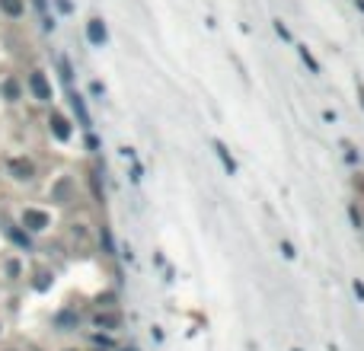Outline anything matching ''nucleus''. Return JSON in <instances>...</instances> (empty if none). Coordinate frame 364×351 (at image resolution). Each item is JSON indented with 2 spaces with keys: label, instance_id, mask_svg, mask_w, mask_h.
I'll return each mask as SVG.
<instances>
[{
  "label": "nucleus",
  "instance_id": "f257e3e1",
  "mask_svg": "<svg viewBox=\"0 0 364 351\" xmlns=\"http://www.w3.org/2000/svg\"><path fill=\"white\" fill-rule=\"evenodd\" d=\"M22 224H26V230H45L48 227V214L29 208V211H22Z\"/></svg>",
  "mask_w": 364,
  "mask_h": 351
},
{
  "label": "nucleus",
  "instance_id": "f03ea898",
  "mask_svg": "<svg viewBox=\"0 0 364 351\" xmlns=\"http://www.w3.org/2000/svg\"><path fill=\"white\" fill-rule=\"evenodd\" d=\"M10 169H13L16 179H32V163H29V160H13V163H10Z\"/></svg>",
  "mask_w": 364,
  "mask_h": 351
},
{
  "label": "nucleus",
  "instance_id": "7ed1b4c3",
  "mask_svg": "<svg viewBox=\"0 0 364 351\" xmlns=\"http://www.w3.org/2000/svg\"><path fill=\"white\" fill-rule=\"evenodd\" d=\"M32 90H35V96H39V99H48V83H45V77L42 74H32Z\"/></svg>",
  "mask_w": 364,
  "mask_h": 351
},
{
  "label": "nucleus",
  "instance_id": "20e7f679",
  "mask_svg": "<svg viewBox=\"0 0 364 351\" xmlns=\"http://www.w3.org/2000/svg\"><path fill=\"white\" fill-rule=\"evenodd\" d=\"M93 322L96 326H106V329H115V326H118V313H99Z\"/></svg>",
  "mask_w": 364,
  "mask_h": 351
},
{
  "label": "nucleus",
  "instance_id": "39448f33",
  "mask_svg": "<svg viewBox=\"0 0 364 351\" xmlns=\"http://www.w3.org/2000/svg\"><path fill=\"white\" fill-rule=\"evenodd\" d=\"M0 7H4L10 16H19V13H22V4H19V0H0Z\"/></svg>",
  "mask_w": 364,
  "mask_h": 351
},
{
  "label": "nucleus",
  "instance_id": "423d86ee",
  "mask_svg": "<svg viewBox=\"0 0 364 351\" xmlns=\"http://www.w3.org/2000/svg\"><path fill=\"white\" fill-rule=\"evenodd\" d=\"M51 128H55V134H58V138H67V122H64L61 115L51 118Z\"/></svg>",
  "mask_w": 364,
  "mask_h": 351
},
{
  "label": "nucleus",
  "instance_id": "0eeeda50",
  "mask_svg": "<svg viewBox=\"0 0 364 351\" xmlns=\"http://www.w3.org/2000/svg\"><path fill=\"white\" fill-rule=\"evenodd\" d=\"M7 96H10V99H16V83L13 80H7Z\"/></svg>",
  "mask_w": 364,
  "mask_h": 351
},
{
  "label": "nucleus",
  "instance_id": "6e6552de",
  "mask_svg": "<svg viewBox=\"0 0 364 351\" xmlns=\"http://www.w3.org/2000/svg\"><path fill=\"white\" fill-rule=\"evenodd\" d=\"M7 275H10V278H16V275H19V265H16V262H10V265H7Z\"/></svg>",
  "mask_w": 364,
  "mask_h": 351
}]
</instances>
